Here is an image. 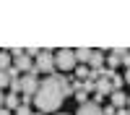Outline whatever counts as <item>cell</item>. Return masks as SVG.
<instances>
[{"label":"cell","instance_id":"cell-1","mask_svg":"<svg viewBox=\"0 0 130 115\" xmlns=\"http://www.w3.org/2000/svg\"><path fill=\"white\" fill-rule=\"evenodd\" d=\"M65 73H52V76H44L39 81V89L34 94V102L37 105V112H60V105L65 97L73 94V86Z\"/></svg>","mask_w":130,"mask_h":115},{"label":"cell","instance_id":"cell-2","mask_svg":"<svg viewBox=\"0 0 130 115\" xmlns=\"http://www.w3.org/2000/svg\"><path fill=\"white\" fill-rule=\"evenodd\" d=\"M75 66H78V60H75V50L62 47V50L55 52V71L68 73V71H75Z\"/></svg>","mask_w":130,"mask_h":115},{"label":"cell","instance_id":"cell-3","mask_svg":"<svg viewBox=\"0 0 130 115\" xmlns=\"http://www.w3.org/2000/svg\"><path fill=\"white\" fill-rule=\"evenodd\" d=\"M34 68H37V73L52 76V73H55V52L52 50H42L37 55V60H34Z\"/></svg>","mask_w":130,"mask_h":115},{"label":"cell","instance_id":"cell-4","mask_svg":"<svg viewBox=\"0 0 130 115\" xmlns=\"http://www.w3.org/2000/svg\"><path fill=\"white\" fill-rule=\"evenodd\" d=\"M21 94L24 97H31L34 99V94H37V89H39V73H21Z\"/></svg>","mask_w":130,"mask_h":115},{"label":"cell","instance_id":"cell-5","mask_svg":"<svg viewBox=\"0 0 130 115\" xmlns=\"http://www.w3.org/2000/svg\"><path fill=\"white\" fill-rule=\"evenodd\" d=\"M13 66L18 68V73H37V68H34V60H31L26 52L24 55H18L16 60H13Z\"/></svg>","mask_w":130,"mask_h":115},{"label":"cell","instance_id":"cell-6","mask_svg":"<svg viewBox=\"0 0 130 115\" xmlns=\"http://www.w3.org/2000/svg\"><path fill=\"white\" fill-rule=\"evenodd\" d=\"M3 107H5V110H10V112H16V110L21 107V94H16V92H8V94H5Z\"/></svg>","mask_w":130,"mask_h":115},{"label":"cell","instance_id":"cell-7","mask_svg":"<svg viewBox=\"0 0 130 115\" xmlns=\"http://www.w3.org/2000/svg\"><path fill=\"white\" fill-rule=\"evenodd\" d=\"M109 102H112L115 110L127 107V94H125V92H112V94H109Z\"/></svg>","mask_w":130,"mask_h":115},{"label":"cell","instance_id":"cell-8","mask_svg":"<svg viewBox=\"0 0 130 115\" xmlns=\"http://www.w3.org/2000/svg\"><path fill=\"white\" fill-rule=\"evenodd\" d=\"M94 84H96V94H102V97H107V94H112V84H109V79H107V76L96 79Z\"/></svg>","mask_w":130,"mask_h":115},{"label":"cell","instance_id":"cell-9","mask_svg":"<svg viewBox=\"0 0 130 115\" xmlns=\"http://www.w3.org/2000/svg\"><path fill=\"white\" fill-rule=\"evenodd\" d=\"M104 60H107V52H104V50H94L89 66H91V68H104Z\"/></svg>","mask_w":130,"mask_h":115},{"label":"cell","instance_id":"cell-10","mask_svg":"<svg viewBox=\"0 0 130 115\" xmlns=\"http://www.w3.org/2000/svg\"><path fill=\"white\" fill-rule=\"evenodd\" d=\"M75 115H102V105H94V102H86L78 107Z\"/></svg>","mask_w":130,"mask_h":115},{"label":"cell","instance_id":"cell-11","mask_svg":"<svg viewBox=\"0 0 130 115\" xmlns=\"http://www.w3.org/2000/svg\"><path fill=\"white\" fill-rule=\"evenodd\" d=\"M91 47H78L75 50V60H78V66H89V60H91Z\"/></svg>","mask_w":130,"mask_h":115},{"label":"cell","instance_id":"cell-12","mask_svg":"<svg viewBox=\"0 0 130 115\" xmlns=\"http://www.w3.org/2000/svg\"><path fill=\"white\" fill-rule=\"evenodd\" d=\"M13 66V55H10V50H0V71H8Z\"/></svg>","mask_w":130,"mask_h":115},{"label":"cell","instance_id":"cell-13","mask_svg":"<svg viewBox=\"0 0 130 115\" xmlns=\"http://www.w3.org/2000/svg\"><path fill=\"white\" fill-rule=\"evenodd\" d=\"M112 52H115L117 58H120V63H122L125 68H130V50H122V47H115Z\"/></svg>","mask_w":130,"mask_h":115},{"label":"cell","instance_id":"cell-14","mask_svg":"<svg viewBox=\"0 0 130 115\" xmlns=\"http://www.w3.org/2000/svg\"><path fill=\"white\" fill-rule=\"evenodd\" d=\"M75 79H78V81L89 79V66H75Z\"/></svg>","mask_w":130,"mask_h":115},{"label":"cell","instance_id":"cell-15","mask_svg":"<svg viewBox=\"0 0 130 115\" xmlns=\"http://www.w3.org/2000/svg\"><path fill=\"white\" fill-rule=\"evenodd\" d=\"M117 66H120V58H117L115 52H109V55H107V68H109V71H115Z\"/></svg>","mask_w":130,"mask_h":115},{"label":"cell","instance_id":"cell-16","mask_svg":"<svg viewBox=\"0 0 130 115\" xmlns=\"http://www.w3.org/2000/svg\"><path fill=\"white\" fill-rule=\"evenodd\" d=\"M3 89H10V79H8L5 71H0V92H3Z\"/></svg>","mask_w":130,"mask_h":115},{"label":"cell","instance_id":"cell-17","mask_svg":"<svg viewBox=\"0 0 130 115\" xmlns=\"http://www.w3.org/2000/svg\"><path fill=\"white\" fill-rule=\"evenodd\" d=\"M16 115H31V110H29V105H21V107L16 110Z\"/></svg>","mask_w":130,"mask_h":115},{"label":"cell","instance_id":"cell-18","mask_svg":"<svg viewBox=\"0 0 130 115\" xmlns=\"http://www.w3.org/2000/svg\"><path fill=\"white\" fill-rule=\"evenodd\" d=\"M115 112H117V110L112 107V105H107V107H102V115H115Z\"/></svg>","mask_w":130,"mask_h":115},{"label":"cell","instance_id":"cell-19","mask_svg":"<svg viewBox=\"0 0 130 115\" xmlns=\"http://www.w3.org/2000/svg\"><path fill=\"white\" fill-rule=\"evenodd\" d=\"M122 81H125L127 86H130V68H125V76H122Z\"/></svg>","mask_w":130,"mask_h":115},{"label":"cell","instance_id":"cell-20","mask_svg":"<svg viewBox=\"0 0 130 115\" xmlns=\"http://www.w3.org/2000/svg\"><path fill=\"white\" fill-rule=\"evenodd\" d=\"M115 115H130V110H127V107H120V110H117Z\"/></svg>","mask_w":130,"mask_h":115},{"label":"cell","instance_id":"cell-21","mask_svg":"<svg viewBox=\"0 0 130 115\" xmlns=\"http://www.w3.org/2000/svg\"><path fill=\"white\" fill-rule=\"evenodd\" d=\"M0 115H13L10 110H5V107H0Z\"/></svg>","mask_w":130,"mask_h":115},{"label":"cell","instance_id":"cell-22","mask_svg":"<svg viewBox=\"0 0 130 115\" xmlns=\"http://www.w3.org/2000/svg\"><path fill=\"white\" fill-rule=\"evenodd\" d=\"M3 102H5V94H3V92H0V107H3Z\"/></svg>","mask_w":130,"mask_h":115},{"label":"cell","instance_id":"cell-23","mask_svg":"<svg viewBox=\"0 0 130 115\" xmlns=\"http://www.w3.org/2000/svg\"><path fill=\"white\" fill-rule=\"evenodd\" d=\"M127 110H130V94H127Z\"/></svg>","mask_w":130,"mask_h":115},{"label":"cell","instance_id":"cell-24","mask_svg":"<svg viewBox=\"0 0 130 115\" xmlns=\"http://www.w3.org/2000/svg\"><path fill=\"white\" fill-rule=\"evenodd\" d=\"M31 115H44V112H31Z\"/></svg>","mask_w":130,"mask_h":115},{"label":"cell","instance_id":"cell-25","mask_svg":"<svg viewBox=\"0 0 130 115\" xmlns=\"http://www.w3.org/2000/svg\"><path fill=\"white\" fill-rule=\"evenodd\" d=\"M55 115H68V112H55Z\"/></svg>","mask_w":130,"mask_h":115}]
</instances>
